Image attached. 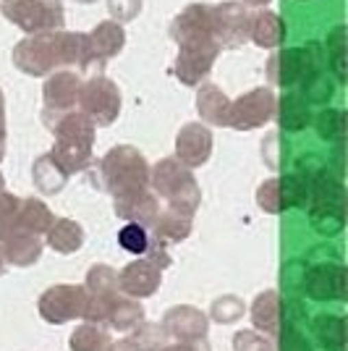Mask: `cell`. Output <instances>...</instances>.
Segmentation results:
<instances>
[{
	"instance_id": "1",
	"label": "cell",
	"mask_w": 348,
	"mask_h": 351,
	"mask_svg": "<svg viewBox=\"0 0 348 351\" xmlns=\"http://www.w3.org/2000/svg\"><path fill=\"white\" fill-rule=\"evenodd\" d=\"M121 244L129 249V252H145L147 236L139 226H126V228L121 231Z\"/></svg>"
}]
</instances>
